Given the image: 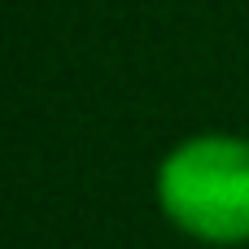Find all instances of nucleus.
<instances>
[{
  "instance_id": "obj_1",
  "label": "nucleus",
  "mask_w": 249,
  "mask_h": 249,
  "mask_svg": "<svg viewBox=\"0 0 249 249\" xmlns=\"http://www.w3.org/2000/svg\"><path fill=\"white\" fill-rule=\"evenodd\" d=\"M153 201L197 245H249V136L197 131L175 140L153 171Z\"/></svg>"
}]
</instances>
